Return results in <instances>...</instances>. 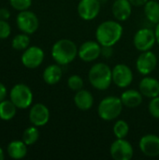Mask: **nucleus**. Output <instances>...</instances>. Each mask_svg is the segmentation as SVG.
Listing matches in <instances>:
<instances>
[{
	"label": "nucleus",
	"mask_w": 159,
	"mask_h": 160,
	"mask_svg": "<svg viewBox=\"0 0 159 160\" xmlns=\"http://www.w3.org/2000/svg\"><path fill=\"white\" fill-rule=\"evenodd\" d=\"M123 36V26L116 21H105L96 30L97 41L102 47L114 46Z\"/></svg>",
	"instance_id": "1"
},
{
	"label": "nucleus",
	"mask_w": 159,
	"mask_h": 160,
	"mask_svg": "<svg viewBox=\"0 0 159 160\" xmlns=\"http://www.w3.org/2000/svg\"><path fill=\"white\" fill-rule=\"evenodd\" d=\"M78 50L79 48L74 41L67 38H62L53 44L52 48V56L58 65H68L73 62L78 55Z\"/></svg>",
	"instance_id": "2"
},
{
	"label": "nucleus",
	"mask_w": 159,
	"mask_h": 160,
	"mask_svg": "<svg viewBox=\"0 0 159 160\" xmlns=\"http://www.w3.org/2000/svg\"><path fill=\"white\" fill-rule=\"evenodd\" d=\"M91 85L100 91L107 90L112 82V69L105 63L93 65L88 72Z\"/></svg>",
	"instance_id": "3"
},
{
	"label": "nucleus",
	"mask_w": 159,
	"mask_h": 160,
	"mask_svg": "<svg viewBox=\"0 0 159 160\" xmlns=\"http://www.w3.org/2000/svg\"><path fill=\"white\" fill-rule=\"evenodd\" d=\"M123 106L120 98L113 96L106 97L100 101L97 108V113L102 120L112 121L121 114Z\"/></svg>",
	"instance_id": "4"
},
{
	"label": "nucleus",
	"mask_w": 159,
	"mask_h": 160,
	"mask_svg": "<svg viewBox=\"0 0 159 160\" xmlns=\"http://www.w3.org/2000/svg\"><path fill=\"white\" fill-rule=\"evenodd\" d=\"M10 100L19 109L28 108L33 101V94L31 89L23 84L19 83L12 87L10 91Z\"/></svg>",
	"instance_id": "5"
},
{
	"label": "nucleus",
	"mask_w": 159,
	"mask_h": 160,
	"mask_svg": "<svg viewBox=\"0 0 159 160\" xmlns=\"http://www.w3.org/2000/svg\"><path fill=\"white\" fill-rule=\"evenodd\" d=\"M156 42L157 38L155 31L150 28H142L138 30L133 38L134 46L140 52L150 51Z\"/></svg>",
	"instance_id": "6"
},
{
	"label": "nucleus",
	"mask_w": 159,
	"mask_h": 160,
	"mask_svg": "<svg viewBox=\"0 0 159 160\" xmlns=\"http://www.w3.org/2000/svg\"><path fill=\"white\" fill-rule=\"evenodd\" d=\"M16 22L18 25V28L25 33V34H33L35 33L39 25V22L38 19L37 17V15L29 10H22L20 11V13L17 16L16 19Z\"/></svg>",
	"instance_id": "7"
},
{
	"label": "nucleus",
	"mask_w": 159,
	"mask_h": 160,
	"mask_svg": "<svg viewBox=\"0 0 159 160\" xmlns=\"http://www.w3.org/2000/svg\"><path fill=\"white\" fill-rule=\"evenodd\" d=\"M110 154L114 160H130L133 158L134 150L127 140L116 139L111 145Z\"/></svg>",
	"instance_id": "8"
},
{
	"label": "nucleus",
	"mask_w": 159,
	"mask_h": 160,
	"mask_svg": "<svg viewBox=\"0 0 159 160\" xmlns=\"http://www.w3.org/2000/svg\"><path fill=\"white\" fill-rule=\"evenodd\" d=\"M133 81L131 68L125 64H118L112 68V82L119 88H126Z\"/></svg>",
	"instance_id": "9"
},
{
	"label": "nucleus",
	"mask_w": 159,
	"mask_h": 160,
	"mask_svg": "<svg viewBox=\"0 0 159 160\" xmlns=\"http://www.w3.org/2000/svg\"><path fill=\"white\" fill-rule=\"evenodd\" d=\"M100 8V0H81L77 7L79 16L84 21H92L97 18Z\"/></svg>",
	"instance_id": "10"
},
{
	"label": "nucleus",
	"mask_w": 159,
	"mask_h": 160,
	"mask_svg": "<svg viewBox=\"0 0 159 160\" xmlns=\"http://www.w3.org/2000/svg\"><path fill=\"white\" fill-rule=\"evenodd\" d=\"M157 66V55L150 51L142 52V53L139 55L137 62H136V68L139 73L142 75L147 76L150 73H152Z\"/></svg>",
	"instance_id": "11"
},
{
	"label": "nucleus",
	"mask_w": 159,
	"mask_h": 160,
	"mask_svg": "<svg viewBox=\"0 0 159 160\" xmlns=\"http://www.w3.org/2000/svg\"><path fill=\"white\" fill-rule=\"evenodd\" d=\"M101 49L102 46L97 41L88 40L80 46L78 56L83 62H93L101 55Z\"/></svg>",
	"instance_id": "12"
},
{
	"label": "nucleus",
	"mask_w": 159,
	"mask_h": 160,
	"mask_svg": "<svg viewBox=\"0 0 159 160\" xmlns=\"http://www.w3.org/2000/svg\"><path fill=\"white\" fill-rule=\"evenodd\" d=\"M44 60V52L37 46H32L25 49L22 55V63L28 68H36L41 65Z\"/></svg>",
	"instance_id": "13"
},
{
	"label": "nucleus",
	"mask_w": 159,
	"mask_h": 160,
	"mask_svg": "<svg viewBox=\"0 0 159 160\" xmlns=\"http://www.w3.org/2000/svg\"><path fill=\"white\" fill-rule=\"evenodd\" d=\"M140 149L143 155L151 158L159 156V137L154 134H147L141 138Z\"/></svg>",
	"instance_id": "14"
},
{
	"label": "nucleus",
	"mask_w": 159,
	"mask_h": 160,
	"mask_svg": "<svg viewBox=\"0 0 159 160\" xmlns=\"http://www.w3.org/2000/svg\"><path fill=\"white\" fill-rule=\"evenodd\" d=\"M30 122L36 127L45 126L50 119V111L49 109L41 103L35 104L29 112Z\"/></svg>",
	"instance_id": "15"
},
{
	"label": "nucleus",
	"mask_w": 159,
	"mask_h": 160,
	"mask_svg": "<svg viewBox=\"0 0 159 160\" xmlns=\"http://www.w3.org/2000/svg\"><path fill=\"white\" fill-rule=\"evenodd\" d=\"M112 15L118 22L127 21L132 12V5L129 0H115L112 8Z\"/></svg>",
	"instance_id": "16"
},
{
	"label": "nucleus",
	"mask_w": 159,
	"mask_h": 160,
	"mask_svg": "<svg viewBox=\"0 0 159 160\" xmlns=\"http://www.w3.org/2000/svg\"><path fill=\"white\" fill-rule=\"evenodd\" d=\"M140 92L142 96L153 98L159 96V82L156 78L153 77H145L143 78L139 85Z\"/></svg>",
	"instance_id": "17"
},
{
	"label": "nucleus",
	"mask_w": 159,
	"mask_h": 160,
	"mask_svg": "<svg viewBox=\"0 0 159 160\" xmlns=\"http://www.w3.org/2000/svg\"><path fill=\"white\" fill-rule=\"evenodd\" d=\"M74 103L76 107L81 111H88L92 108L94 104L93 95L88 91L82 89L76 92L74 96Z\"/></svg>",
	"instance_id": "18"
},
{
	"label": "nucleus",
	"mask_w": 159,
	"mask_h": 160,
	"mask_svg": "<svg viewBox=\"0 0 159 160\" xmlns=\"http://www.w3.org/2000/svg\"><path fill=\"white\" fill-rule=\"evenodd\" d=\"M121 100L123 102V105L133 109L139 107L142 102V94L140 91L134 90V89H129L125 91L121 95Z\"/></svg>",
	"instance_id": "19"
},
{
	"label": "nucleus",
	"mask_w": 159,
	"mask_h": 160,
	"mask_svg": "<svg viewBox=\"0 0 159 160\" xmlns=\"http://www.w3.org/2000/svg\"><path fill=\"white\" fill-rule=\"evenodd\" d=\"M62 68L59 65H50L43 71V80L50 85L56 84L62 78Z\"/></svg>",
	"instance_id": "20"
},
{
	"label": "nucleus",
	"mask_w": 159,
	"mask_h": 160,
	"mask_svg": "<svg viewBox=\"0 0 159 160\" xmlns=\"http://www.w3.org/2000/svg\"><path fill=\"white\" fill-rule=\"evenodd\" d=\"M7 154L11 158L21 159L23 158L27 154L26 144L21 141H13L7 145Z\"/></svg>",
	"instance_id": "21"
},
{
	"label": "nucleus",
	"mask_w": 159,
	"mask_h": 160,
	"mask_svg": "<svg viewBox=\"0 0 159 160\" xmlns=\"http://www.w3.org/2000/svg\"><path fill=\"white\" fill-rule=\"evenodd\" d=\"M144 14L153 23L159 22V3L157 0H149L144 6Z\"/></svg>",
	"instance_id": "22"
},
{
	"label": "nucleus",
	"mask_w": 159,
	"mask_h": 160,
	"mask_svg": "<svg viewBox=\"0 0 159 160\" xmlns=\"http://www.w3.org/2000/svg\"><path fill=\"white\" fill-rule=\"evenodd\" d=\"M17 107L11 100H3L0 102V118L7 121L12 119L16 114Z\"/></svg>",
	"instance_id": "23"
},
{
	"label": "nucleus",
	"mask_w": 159,
	"mask_h": 160,
	"mask_svg": "<svg viewBox=\"0 0 159 160\" xmlns=\"http://www.w3.org/2000/svg\"><path fill=\"white\" fill-rule=\"evenodd\" d=\"M38 137H39V132L36 128V126L30 127L23 131L22 141L26 145H32L38 140Z\"/></svg>",
	"instance_id": "24"
},
{
	"label": "nucleus",
	"mask_w": 159,
	"mask_h": 160,
	"mask_svg": "<svg viewBox=\"0 0 159 160\" xmlns=\"http://www.w3.org/2000/svg\"><path fill=\"white\" fill-rule=\"evenodd\" d=\"M129 132V126L125 120L117 121L113 126V134L116 139H125Z\"/></svg>",
	"instance_id": "25"
},
{
	"label": "nucleus",
	"mask_w": 159,
	"mask_h": 160,
	"mask_svg": "<svg viewBox=\"0 0 159 160\" xmlns=\"http://www.w3.org/2000/svg\"><path fill=\"white\" fill-rule=\"evenodd\" d=\"M30 43V39L29 37L27 36V34H20L17 35L13 39H12V47L15 50L21 51V50H25L28 48Z\"/></svg>",
	"instance_id": "26"
},
{
	"label": "nucleus",
	"mask_w": 159,
	"mask_h": 160,
	"mask_svg": "<svg viewBox=\"0 0 159 160\" xmlns=\"http://www.w3.org/2000/svg\"><path fill=\"white\" fill-rule=\"evenodd\" d=\"M67 86L75 92H78L83 88V80L79 75H71L67 80Z\"/></svg>",
	"instance_id": "27"
},
{
	"label": "nucleus",
	"mask_w": 159,
	"mask_h": 160,
	"mask_svg": "<svg viewBox=\"0 0 159 160\" xmlns=\"http://www.w3.org/2000/svg\"><path fill=\"white\" fill-rule=\"evenodd\" d=\"M11 7L17 10H26L30 8L32 0H9Z\"/></svg>",
	"instance_id": "28"
},
{
	"label": "nucleus",
	"mask_w": 159,
	"mask_h": 160,
	"mask_svg": "<svg viewBox=\"0 0 159 160\" xmlns=\"http://www.w3.org/2000/svg\"><path fill=\"white\" fill-rule=\"evenodd\" d=\"M148 110L153 117L159 119V96L151 98V101L148 105Z\"/></svg>",
	"instance_id": "29"
},
{
	"label": "nucleus",
	"mask_w": 159,
	"mask_h": 160,
	"mask_svg": "<svg viewBox=\"0 0 159 160\" xmlns=\"http://www.w3.org/2000/svg\"><path fill=\"white\" fill-rule=\"evenodd\" d=\"M10 35V25L4 20H0V38H7Z\"/></svg>",
	"instance_id": "30"
},
{
	"label": "nucleus",
	"mask_w": 159,
	"mask_h": 160,
	"mask_svg": "<svg viewBox=\"0 0 159 160\" xmlns=\"http://www.w3.org/2000/svg\"><path fill=\"white\" fill-rule=\"evenodd\" d=\"M112 53V47H102L101 49V54L104 56V57H107L109 58Z\"/></svg>",
	"instance_id": "31"
},
{
	"label": "nucleus",
	"mask_w": 159,
	"mask_h": 160,
	"mask_svg": "<svg viewBox=\"0 0 159 160\" xmlns=\"http://www.w3.org/2000/svg\"><path fill=\"white\" fill-rule=\"evenodd\" d=\"M149 0H129V2L131 3L132 6H135V7H142V6H144Z\"/></svg>",
	"instance_id": "32"
},
{
	"label": "nucleus",
	"mask_w": 159,
	"mask_h": 160,
	"mask_svg": "<svg viewBox=\"0 0 159 160\" xmlns=\"http://www.w3.org/2000/svg\"><path fill=\"white\" fill-rule=\"evenodd\" d=\"M6 95H7V89H6L5 85L0 82V102L5 99Z\"/></svg>",
	"instance_id": "33"
},
{
	"label": "nucleus",
	"mask_w": 159,
	"mask_h": 160,
	"mask_svg": "<svg viewBox=\"0 0 159 160\" xmlns=\"http://www.w3.org/2000/svg\"><path fill=\"white\" fill-rule=\"evenodd\" d=\"M155 34H156V38H157V42L159 45V22L157 24L156 30H155Z\"/></svg>",
	"instance_id": "34"
},
{
	"label": "nucleus",
	"mask_w": 159,
	"mask_h": 160,
	"mask_svg": "<svg viewBox=\"0 0 159 160\" xmlns=\"http://www.w3.org/2000/svg\"><path fill=\"white\" fill-rule=\"evenodd\" d=\"M0 15H2V16L5 17V18H8L9 13H8L7 9H1V10H0Z\"/></svg>",
	"instance_id": "35"
},
{
	"label": "nucleus",
	"mask_w": 159,
	"mask_h": 160,
	"mask_svg": "<svg viewBox=\"0 0 159 160\" xmlns=\"http://www.w3.org/2000/svg\"><path fill=\"white\" fill-rule=\"evenodd\" d=\"M4 159V153H3V150L2 148L0 147V160Z\"/></svg>",
	"instance_id": "36"
}]
</instances>
